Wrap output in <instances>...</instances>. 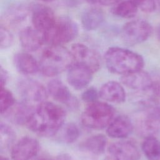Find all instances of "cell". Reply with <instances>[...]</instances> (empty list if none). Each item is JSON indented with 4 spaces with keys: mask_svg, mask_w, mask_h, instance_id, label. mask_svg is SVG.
<instances>
[{
    "mask_svg": "<svg viewBox=\"0 0 160 160\" xmlns=\"http://www.w3.org/2000/svg\"><path fill=\"white\" fill-rule=\"evenodd\" d=\"M65 118L66 112L63 108L44 101L34 108L26 125L38 136L50 137L58 132Z\"/></svg>",
    "mask_w": 160,
    "mask_h": 160,
    "instance_id": "obj_1",
    "label": "cell"
},
{
    "mask_svg": "<svg viewBox=\"0 0 160 160\" xmlns=\"http://www.w3.org/2000/svg\"><path fill=\"white\" fill-rule=\"evenodd\" d=\"M104 58L110 72L122 76L141 70L144 65V59L140 54L120 47L109 48Z\"/></svg>",
    "mask_w": 160,
    "mask_h": 160,
    "instance_id": "obj_2",
    "label": "cell"
},
{
    "mask_svg": "<svg viewBox=\"0 0 160 160\" xmlns=\"http://www.w3.org/2000/svg\"><path fill=\"white\" fill-rule=\"evenodd\" d=\"M74 62L71 51L63 46H49L42 52L39 70L46 76H54L68 70Z\"/></svg>",
    "mask_w": 160,
    "mask_h": 160,
    "instance_id": "obj_3",
    "label": "cell"
},
{
    "mask_svg": "<svg viewBox=\"0 0 160 160\" xmlns=\"http://www.w3.org/2000/svg\"><path fill=\"white\" fill-rule=\"evenodd\" d=\"M114 109L110 104L96 101L89 103L84 109L81 120L88 128L102 129L109 124L114 119Z\"/></svg>",
    "mask_w": 160,
    "mask_h": 160,
    "instance_id": "obj_4",
    "label": "cell"
},
{
    "mask_svg": "<svg viewBox=\"0 0 160 160\" xmlns=\"http://www.w3.org/2000/svg\"><path fill=\"white\" fill-rule=\"evenodd\" d=\"M79 33L78 24L68 17L56 18L53 25L44 34L45 43L63 46L74 39Z\"/></svg>",
    "mask_w": 160,
    "mask_h": 160,
    "instance_id": "obj_5",
    "label": "cell"
},
{
    "mask_svg": "<svg viewBox=\"0 0 160 160\" xmlns=\"http://www.w3.org/2000/svg\"><path fill=\"white\" fill-rule=\"evenodd\" d=\"M152 28L146 21L136 19L126 22L122 28L121 39L125 44L134 46L146 41L151 35Z\"/></svg>",
    "mask_w": 160,
    "mask_h": 160,
    "instance_id": "obj_6",
    "label": "cell"
},
{
    "mask_svg": "<svg viewBox=\"0 0 160 160\" xmlns=\"http://www.w3.org/2000/svg\"><path fill=\"white\" fill-rule=\"evenodd\" d=\"M138 133L146 138L154 136L160 130V104L142 108L136 122Z\"/></svg>",
    "mask_w": 160,
    "mask_h": 160,
    "instance_id": "obj_7",
    "label": "cell"
},
{
    "mask_svg": "<svg viewBox=\"0 0 160 160\" xmlns=\"http://www.w3.org/2000/svg\"><path fill=\"white\" fill-rule=\"evenodd\" d=\"M18 89L22 101L33 106L46 101L48 97V90L41 83L32 79H21Z\"/></svg>",
    "mask_w": 160,
    "mask_h": 160,
    "instance_id": "obj_8",
    "label": "cell"
},
{
    "mask_svg": "<svg viewBox=\"0 0 160 160\" xmlns=\"http://www.w3.org/2000/svg\"><path fill=\"white\" fill-rule=\"evenodd\" d=\"M71 52L74 62L89 68L93 72H96L101 66V58L94 49L82 43H76L71 46Z\"/></svg>",
    "mask_w": 160,
    "mask_h": 160,
    "instance_id": "obj_9",
    "label": "cell"
},
{
    "mask_svg": "<svg viewBox=\"0 0 160 160\" xmlns=\"http://www.w3.org/2000/svg\"><path fill=\"white\" fill-rule=\"evenodd\" d=\"M39 148L38 141L29 136L22 137L11 149L12 160H30L38 153Z\"/></svg>",
    "mask_w": 160,
    "mask_h": 160,
    "instance_id": "obj_10",
    "label": "cell"
},
{
    "mask_svg": "<svg viewBox=\"0 0 160 160\" xmlns=\"http://www.w3.org/2000/svg\"><path fill=\"white\" fill-rule=\"evenodd\" d=\"M140 154L137 146L128 141L112 144L108 149L106 160H139Z\"/></svg>",
    "mask_w": 160,
    "mask_h": 160,
    "instance_id": "obj_11",
    "label": "cell"
},
{
    "mask_svg": "<svg viewBox=\"0 0 160 160\" xmlns=\"http://www.w3.org/2000/svg\"><path fill=\"white\" fill-rule=\"evenodd\" d=\"M93 73L87 66L74 62L68 70L67 80L71 87L76 90H80L89 84Z\"/></svg>",
    "mask_w": 160,
    "mask_h": 160,
    "instance_id": "obj_12",
    "label": "cell"
},
{
    "mask_svg": "<svg viewBox=\"0 0 160 160\" xmlns=\"http://www.w3.org/2000/svg\"><path fill=\"white\" fill-rule=\"evenodd\" d=\"M31 21L33 27L43 34L54 23L56 17L52 10L44 5H35L31 8Z\"/></svg>",
    "mask_w": 160,
    "mask_h": 160,
    "instance_id": "obj_13",
    "label": "cell"
},
{
    "mask_svg": "<svg viewBox=\"0 0 160 160\" xmlns=\"http://www.w3.org/2000/svg\"><path fill=\"white\" fill-rule=\"evenodd\" d=\"M48 91L54 100L66 104L71 109H74L78 106L77 98L71 94L68 87L59 79L51 80L48 84Z\"/></svg>",
    "mask_w": 160,
    "mask_h": 160,
    "instance_id": "obj_14",
    "label": "cell"
},
{
    "mask_svg": "<svg viewBox=\"0 0 160 160\" xmlns=\"http://www.w3.org/2000/svg\"><path fill=\"white\" fill-rule=\"evenodd\" d=\"M21 47L28 52L38 50L45 43L44 34L33 26L24 28L19 34Z\"/></svg>",
    "mask_w": 160,
    "mask_h": 160,
    "instance_id": "obj_15",
    "label": "cell"
},
{
    "mask_svg": "<svg viewBox=\"0 0 160 160\" xmlns=\"http://www.w3.org/2000/svg\"><path fill=\"white\" fill-rule=\"evenodd\" d=\"M121 81L126 87L138 91L150 88L153 78L149 73L141 69L122 76Z\"/></svg>",
    "mask_w": 160,
    "mask_h": 160,
    "instance_id": "obj_16",
    "label": "cell"
},
{
    "mask_svg": "<svg viewBox=\"0 0 160 160\" xmlns=\"http://www.w3.org/2000/svg\"><path fill=\"white\" fill-rule=\"evenodd\" d=\"M24 101L16 102L4 114L6 119L15 124H26L34 108Z\"/></svg>",
    "mask_w": 160,
    "mask_h": 160,
    "instance_id": "obj_17",
    "label": "cell"
},
{
    "mask_svg": "<svg viewBox=\"0 0 160 160\" xmlns=\"http://www.w3.org/2000/svg\"><path fill=\"white\" fill-rule=\"evenodd\" d=\"M133 129L131 119L125 115H120L114 118L107 127L106 132L113 138H124L128 137Z\"/></svg>",
    "mask_w": 160,
    "mask_h": 160,
    "instance_id": "obj_18",
    "label": "cell"
},
{
    "mask_svg": "<svg viewBox=\"0 0 160 160\" xmlns=\"http://www.w3.org/2000/svg\"><path fill=\"white\" fill-rule=\"evenodd\" d=\"M99 97L106 101L121 103L126 99V92L122 86L114 81L104 83L99 91Z\"/></svg>",
    "mask_w": 160,
    "mask_h": 160,
    "instance_id": "obj_19",
    "label": "cell"
},
{
    "mask_svg": "<svg viewBox=\"0 0 160 160\" xmlns=\"http://www.w3.org/2000/svg\"><path fill=\"white\" fill-rule=\"evenodd\" d=\"M13 62L16 69L24 75L36 74L39 70V63L30 54L19 52L14 55Z\"/></svg>",
    "mask_w": 160,
    "mask_h": 160,
    "instance_id": "obj_20",
    "label": "cell"
},
{
    "mask_svg": "<svg viewBox=\"0 0 160 160\" xmlns=\"http://www.w3.org/2000/svg\"><path fill=\"white\" fill-rule=\"evenodd\" d=\"M31 9L24 4H16L9 7L2 17L5 26H14L24 22L28 16Z\"/></svg>",
    "mask_w": 160,
    "mask_h": 160,
    "instance_id": "obj_21",
    "label": "cell"
},
{
    "mask_svg": "<svg viewBox=\"0 0 160 160\" xmlns=\"http://www.w3.org/2000/svg\"><path fill=\"white\" fill-rule=\"evenodd\" d=\"M104 20V12L98 7H92L86 9L81 17L82 28L88 31L97 29L102 24Z\"/></svg>",
    "mask_w": 160,
    "mask_h": 160,
    "instance_id": "obj_22",
    "label": "cell"
},
{
    "mask_svg": "<svg viewBox=\"0 0 160 160\" xmlns=\"http://www.w3.org/2000/svg\"><path fill=\"white\" fill-rule=\"evenodd\" d=\"M107 142L106 137L99 134L87 138L82 143L81 146L85 151L95 155H99L105 151Z\"/></svg>",
    "mask_w": 160,
    "mask_h": 160,
    "instance_id": "obj_23",
    "label": "cell"
},
{
    "mask_svg": "<svg viewBox=\"0 0 160 160\" xmlns=\"http://www.w3.org/2000/svg\"><path fill=\"white\" fill-rule=\"evenodd\" d=\"M138 11V6L131 0H121L113 5L111 9V12L113 15L124 19L134 18Z\"/></svg>",
    "mask_w": 160,
    "mask_h": 160,
    "instance_id": "obj_24",
    "label": "cell"
},
{
    "mask_svg": "<svg viewBox=\"0 0 160 160\" xmlns=\"http://www.w3.org/2000/svg\"><path fill=\"white\" fill-rule=\"evenodd\" d=\"M142 150L148 160H160V141L154 136L145 138Z\"/></svg>",
    "mask_w": 160,
    "mask_h": 160,
    "instance_id": "obj_25",
    "label": "cell"
},
{
    "mask_svg": "<svg viewBox=\"0 0 160 160\" xmlns=\"http://www.w3.org/2000/svg\"><path fill=\"white\" fill-rule=\"evenodd\" d=\"M16 140V133L7 124L2 122L0 124V149L7 151L11 149Z\"/></svg>",
    "mask_w": 160,
    "mask_h": 160,
    "instance_id": "obj_26",
    "label": "cell"
},
{
    "mask_svg": "<svg viewBox=\"0 0 160 160\" xmlns=\"http://www.w3.org/2000/svg\"><path fill=\"white\" fill-rule=\"evenodd\" d=\"M58 132L61 141L67 144L75 142L79 136V130L72 122L63 124Z\"/></svg>",
    "mask_w": 160,
    "mask_h": 160,
    "instance_id": "obj_27",
    "label": "cell"
},
{
    "mask_svg": "<svg viewBox=\"0 0 160 160\" xmlns=\"http://www.w3.org/2000/svg\"><path fill=\"white\" fill-rule=\"evenodd\" d=\"M16 100L11 91L5 88H1L0 90V111L1 114H4L11 107H12Z\"/></svg>",
    "mask_w": 160,
    "mask_h": 160,
    "instance_id": "obj_28",
    "label": "cell"
},
{
    "mask_svg": "<svg viewBox=\"0 0 160 160\" xmlns=\"http://www.w3.org/2000/svg\"><path fill=\"white\" fill-rule=\"evenodd\" d=\"M14 42V38L12 33L7 27L1 25L0 28V47L1 49H7L12 46Z\"/></svg>",
    "mask_w": 160,
    "mask_h": 160,
    "instance_id": "obj_29",
    "label": "cell"
},
{
    "mask_svg": "<svg viewBox=\"0 0 160 160\" xmlns=\"http://www.w3.org/2000/svg\"><path fill=\"white\" fill-rule=\"evenodd\" d=\"M138 6V9L145 12H152L156 7V0H131Z\"/></svg>",
    "mask_w": 160,
    "mask_h": 160,
    "instance_id": "obj_30",
    "label": "cell"
},
{
    "mask_svg": "<svg viewBox=\"0 0 160 160\" xmlns=\"http://www.w3.org/2000/svg\"><path fill=\"white\" fill-rule=\"evenodd\" d=\"M99 92L94 87H90L85 89L81 94V99L86 102L91 103L98 101Z\"/></svg>",
    "mask_w": 160,
    "mask_h": 160,
    "instance_id": "obj_31",
    "label": "cell"
},
{
    "mask_svg": "<svg viewBox=\"0 0 160 160\" xmlns=\"http://www.w3.org/2000/svg\"><path fill=\"white\" fill-rule=\"evenodd\" d=\"M9 79V74L8 71L2 66L0 68V84L1 88H4Z\"/></svg>",
    "mask_w": 160,
    "mask_h": 160,
    "instance_id": "obj_32",
    "label": "cell"
},
{
    "mask_svg": "<svg viewBox=\"0 0 160 160\" xmlns=\"http://www.w3.org/2000/svg\"><path fill=\"white\" fill-rule=\"evenodd\" d=\"M152 88L154 91L158 98L159 102H160V76L156 78V79H153L152 82Z\"/></svg>",
    "mask_w": 160,
    "mask_h": 160,
    "instance_id": "obj_33",
    "label": "cell"
},
{
    "mask_svg": "<svg viewBox=\"0 0 160 160\" xmlns=\"http://www.w3.org/2000/svg\"><path fill=\"white\" fill-rule=\"evenodd\" d=\"M121 1V0H98V4L103 6H113Z\"/></svg>",
    "mask_w": 160,
    "mask_h": 160,
    "instance_id": "obj_34",
    "label": "cell"
},
{
    "mask_svg": "<svg viewBox=\"0 0 160 160\" xmlns=\"http://www.w3.org/2000/svg\"><path fill=\"white\" fill-rule=\"evenodd\" d=\"M57 160H72V158L68 154H62L56 158Z\"/></svg>",
    "mask_w": 160,
    "mask_h": 160,
    "instance_id": "obj_35",
    "label": "cell"
},
{
    "mask_svg": "<svg viewBox=\"0 0 160 160\" xmlns=\"http://www.w3.org/2000/svg\"><path fill=\"white\" fill-rule=\"evenodd\" d=\"M33 160H57L56 158L55 159H51V158H36V159H34Z\"/></svg>",
    "mask_w": 160,
    "mask_h": 160,
    "instance_id": "obj_36",
    "label": "cell"
},
{
    "mask_svg": "<svg viewBox=\"0 0 160 160\" xmlns=\"http://www.w3.org/2000/svg\"><path fill=\"white\" fill-rule=\"evenodd\" d=\"M86 2H88L89 4H98V0H85Z\"/></svg>",
    "mask_w": 160,
    "mask_h": 160,
    "instance_id": "obj_37",
    "label": "cell"
},
{
    "mask_svg": "<svg viewBox=\"0 0 160 160\" xmlns=\"http://www.w3.org/2000/svg\"><path fill=\"white\" fill-rule=\"evenodd\" d=\"M157 37L158 39L160 41V26L158 27V30H157Z\"/></svg>",
    "mask_w": 160,
    "mask_h": 160,
    "instance_id": "obj_38",
    "label": "cell"
},
{
    "mask_svg": "<svg viewBox=\"0 0 160 160\" xmlns=\"http://www.w3.org/2000/svg\"><path fill=\"white\" fill-rule=\"evenodd\" d=\"M0 160H9L8 158H6V157H3V156H1L0 158Z\"/></svg>",
    "mask_w": 160,
    "mask_h": 160,
    "instance_id": "obj_39",
    "label": "cell"
},
{
    "mask_svg": "<svg viewBox=\"0 0 160 160\" xmlns=\"http://www.w3.org/2000/svg\"><path fill=\"white\" fill-rule=\"evenodd\" d=\"M38 1H42V2H48V1H52V0H38Z\"/></svg>",
    "mask_w": 160,
    "mask_h": 160,
    "instance_id": "obj_40",
    "label": "cell"
},
{
    "mask_svg": "<svg viewBox=\"0 0 160 160\" xmlns=\"http://www.w3.org/2000/svg\"><path fill=\"white\" fill-rule=\"evenodd\" d=\"M157 1H158V2H159V4H160V0H157Z\"/></svg>",
    "mask_w": 160,
    "mask_h": 160,
    "instance_id": "obj_41",
    "label": "cell"
}]
</instances>
